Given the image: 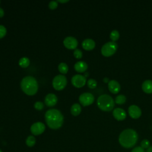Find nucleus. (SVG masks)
I'll list each match as a JSON object with an SVG mask.
<instances>
[{
  "label": "nucleus",
  "instance_id": "nucleus-27",
  "mask_svg": "<svg viewBox=\"0 0 152 152\" xmlns=\"http://www.w3.org/2000/svg\"><path fill=\"white\" fill-rule=\"evenodd\" d=\"M74 56L77 58V59H80L83 56V53L82 51L78 49H75L74 52Z\"/></svg>",
  "mask_w": 152,
  "mask_h": 152
},
{
  "label": "nucleus",
  "instance_id": "nucleus-4",
  "mask_svg": "<svg viewBox=\"0 0 152 152\" xmlns=\"http://www.w3.org/2000/svg\"><path fill=\"white\" fill-rule=\"evenodd\" d=\"M97 104L99 108L102 110L109 112L113 109L115 102L113 98L109 95L102 94L98 97Z\"/></svg>",
  "mask_w": 152,
  "mask_h": 152
},
{
  "label": "nucleus",
  "instance_id": "nucleus-8",
  "mask_svg": "<svg viewBox=\"0 0 152 152\" xmlns=\"http://www.w3.org/2000/svg\"><path fill=\"white\" fill-rule=\"evenodd\" d=\"M86 83V78L84 76L82 75L77 74L73 76L71 78V83L72 84L77 87V88H81L83 87Z\"/></svg>",
  "mask_w": 152,
  "mask_h": 152
},
{
  "label": "nucleus",
  "instance_id": "nucleus-7",
  "mask_svg": "<svg viewBox=\"0 0 152 152\" xmlns=\"http://www.w3.org/2000/svg\"><path fill=\"white\" fill-rule=\"evenodd\" d=\"M94 100V96L90 93H84L79 97L80 103L83 106H87L91 104Z\"/></svg>",
  "mask_w": 152,
  "mask_h": 152
},
{
  "label": "nucleus",
  "instance_id": "nucleus-31",
  "mask_svg": "<svg viewBox=\"0 0 152 152\" xmlns=\"http://www.w3.org/2000/svg\"><path fill=\"white\" fill-rule=\"evenodd\" d=\"M4 10H2V8H0V18L4 16Z\"/></svg>",
  "mask_w": 152,
  "mask_h": 152
},
{
  "label": "nucleus",
  "instance_id": "nucleus-28",
  "mask_svg": "<svg viewBox=\"0 0 152 152\" xmlns=\"http://www.w3.org/2000/svg\"><path fill=\"white\" fill-rule=\"evenodd\" d=\"M7 33V29L6 28L2 25H0V39L3 38Z\"/></svg>",
  "mask_w": 152,
  "mask_h": 152
},
{
  "label": "nucleus",
  "instance_id": "nucleus-21",
  "mask_svg": "<svg viewBox=\"0 0 152 152\" xmlns=\"http://www.w3.org/2000/svg\"><path fill=\"white\" fill-rule=\"evenodd\" d=\"M126 100V98L124 94L118 95L115 99V103L118 104H122L124 103H125Z\"/></svg>",
  "mask_w": 152,
  "mask_h": 152
},
{
  "label": "nucleus",
  "instance_id": "nucleus-22",
  "mask_svg": "<svg viewBox=\"0 0 152 152\" xmlns=\"http://www.w3.org/2000/svg\"><path fill=\"white\" fill-rule=\"evenodd\" d=\"M58 70L62 74H66L68 71V66L65 63L62 62L58 65Z\"/></svg>",
  "mask_w": 152,
  "mask_h": 152
},
{
  "label": "nucleus",
  "instance_id": "nucleus-12",
  "mask_svg": "<svg viewBox=\"0 0 152 152\" xmlns=\"http://www.w3.org/2000/svg\"><path fill=\"white\" fill-rule=\"evenodd\" d=\"M109 90L113 94H117L120 91L121 86L119 83L115 80H110L108 83Z\"/></svg>",
  "mask_w": 152,
  "mask_h": 152
},
{
  "label": "nucleus",
  "instance_id": "nucleus-13",
  "mask_svg": "<svg viewBox=\"0 0 152 152\" xmlns=\"http://www.w3.org/2000/svg\"><path fill=\"white\" fill-rule=\"evenodd\" d=\"M113 116L118 121H123L126 118V114L123 109L118 107L113 110Z\"/></svg>",
  "mask_w": 152,
  "mask_h": 152
},
{
  "label": "nucleus",
  "instance_id": "nucleus-3",
  "mask_svg": "<svg viewBox=\"0 0 152 152\" xmlns=\"http://www.w3.org/2000/svg\"><path fill=\"white\" fill-rule=\"evenodd\" d=\"M21 88L23 91L28 96L34 95L38 90V84L32 76L24 77L21 81Z\"/></svg>",
  "mask_w": 152,
  "mask_h": 152
},
{
  "label": "nucleus",
  "instance_id": "nucleus-18",
  "mask_svg": "<svg viewBox=\"0 0 152 152\" xmlns=\"http://www.w3.org/2000/svg\"><path fill=\"white\" fill-rule=\"evenodd\" d=\"M81 111V106L78 103H75L71 107V113L74 116H78Z\"/></svg>",
  "mask_w": 152,
  "mask_h": 152
},
{
  "label": "nucleus",
  "instance_id": "nucleus-29",
  "mask_svg": "<svg viewBox=\"0 0 152 152\" xmlns=\"http://www.w3.org/2000/svg\"><path fill=\"white\" fill-rule=\"evenodd\" d=\"M57 7H58V2L57 1H52L49 3V8L50 10H55Z\"/></svg>",
  "mask_w": 152,
  "mask_h": 152
},
{
  "label": "nucleus",
  "instance_id": "nucleus-2",
  "mask_svg": "<svg viewBox=\"0 0 152 152\" xmlns=\"http://www.w3.org/2000/svg\"><path fill=\"white\" fill-rule=\"evenodd\" d=\"M138 138V134L135 130L126 129L120 134L119 142L122 147L125 148H130L137 144Z\"/></svg>",
  "mask_w": 152,
  "mask_h": 152
},
{
  "label": "nucleus",
  "instance_id": "nucleus-6",
  "mask_svg": "<svg viewBox=\"0 0 152 152\" xmlns=\"http://www.w3.org/2000/svg\"><path fill=\"white\" fill-rule=\"evenodd\" d=\"M66 78L62 75H58L53 78L52 81V86L56 90H62L66 86Z\"/></svg>",
  "mask_w": 152,
  "mask_h": 152
},
{
  "label": "nucleus",
  "instance_id": "nucleus-5",
  "mask_svg": "<svg viewBox=\"0 0 152 152\" xmlns=\"http://www.w3.org/2000/svg\"><path fill=\"white\" fill-rule=\"evenodd\" d=\"M118 49V44L115 42H108L104 44L101 49L102 54L106 57L113 55Z\"/></svg>",
  "mask_w": 152,
  "mask_h": 152
},
{
  "label": "nucleus",
  "instance_id": "nucleus-26",
  "mask_svg": "<svg viewBox=\"0 0 152 152\" xmlns=\"http://www.w3.org/2000/svg\"><path fill=\"white\" fill-rule=\"evenodd\" d=\"M34 107L36 109L38 110H41L43 109L44 104L42 102H36L34 104Z\"/></svg>",
  "mask_w": 152,
  "mask_h": 152
},
{
  "label": "nucleus",
  "instance_id": "nucleus-9",
  "mask_svg": "<svg viewBox=\"0 0 152 152\" xmlns=\"http://www.w3.org/2000/svg\"><path fill=\"white\" fill-rule=\"evenodd\" d=\"M45 130V125L43 123L37 122L34 123L30 127L31 132L34 135L42 134Z\"/></svg>",
  "mask_w": 152,
  "mask_h": 152
},
{
  "label": "nucleus",
  "instance_id": "nucleus-19",
  "mask_svg": "<svg viewBox=\"0 0 152 152\" xmlns=\"http://www.w3.org/2000/svg\"><path fill=\"white\" fill-rule=\"evenodd\" d=\"M18 64L21 68H27L30 65V60L27 57H23L19 60Z\"/></svg>",
  "mask_w": 152,
  "mask_h": 152
},
{
  "label": "nucleus",
  "instance_id": "nucleus-15",
  "mask_svg": "<svg viewBox=\"0 0 152 152\" xmlns=\"http://www.w3.org/2000/svg\"><path fill=\"white\" fill-rule=\"evenodd\" d=\"M95 42L91 39H86L82 42V47L86 50H91L95 48Z\"/></svg>",
  "mask_w": 152,
  "mask_h": 152
},
{
  "label": "nucleus",
  "instance_id": "nucleus-23",
  "mask_svg": "<svg viewBox=\"0 0 152 152\" xmlns=\"http://www.w3.org/2000/svg\"><path fill=\"white\" fill-rule=\"evenodd\" d=\"M119 37V31L116 30H113L111 31L110 34V38L113 42H115L118 40Z\"/></svg>",
  "mask_w": 152,
  "mask_h": 152
},
{
  "label": "nucleus",
  "instance_id": "nucleus-16",
  "mask_svg": "<svg viewBox=\"0 0 152 152\" xmlns=\"http://www.w3.org/2000/svg\"><path fill=\"white\" fill-rule=\"evenodd\" d=\"M88 68L87 64L84 61H78L74 65V69L78 72H84Z\"/></svg>",
  "mask_w": 152,
  "mask_h": 152
},
{
  "label": "nucleus",
  "instance_id": "nucleus-14",
  "mask_svg": "<svg viewBox=\"0 0 152 152\" xmlns=\"http://www.w3.org/2000/svg\"><path fill=\"white\" fill-rule=\"evenodd\" d=\"M58 101V98L56 96L52 93H49L47 94L45 98V104L48 106L52 107L55 106Z\"/></svg>",
  "mask_w": 152,
  "mask_h": 152
},
{
  "label": "nucleus",
  "instance_id": "nucleus-35",
  "mask_svg": "<svg viewBox=\"0 0 152 152\" xmlns=\"http://www.w3.org/2000/svg\"></svg>",
  "mask_w": 152,
  "mask_h": 152
},
{
  "label": "nucleus",
  "instance_id": "nucleus-25",
  "mask_svg": "<svg viewBox=\"0 0 152 152\" xmlns=\"http://www.w3.org/2000/svg\"><path fill=\"white\" fill-rule=\"evenodd\" d=\"M150 146V142L147 139H144L141 142V147L143 149H147Z\"/></svg>",
  "mask_w": 152,
  "mask_h": 152
},
{
  "label": "nucleus",
  "instance_id": "nucleus-20",
  "mask_svg": "<svg viewBox=\"0 0 152 152\" xmlns=\"http://www.w3.org/2000/svg\"><path fill=\"white\" fill-rule=\"evenodd\" d=\"M26 144L28 147H33L36 144L35 137L33 135H29L26 140Z\"/></svg>",
  "mask_w": 152,
  "mask_h": 152
},
{
  "label": "nucleus",
  "instance_id": "nucleus-34",
  "mask_svg": "<svg viewBox=\"0 0 152 152\" xmlns=\"http://www.w3.org/2000/svg\"><path fill=\"white\" fill-rule=\"evenodd\" d=\"M0 152H2V151H1V149H0Z\"/></svg>",
  "mask_w": 152,
  "mask_h": 152
},
{
  "label": "nucleus",
  "instance_id": "nucleus-32",
  "mask_svg": "<svg viewBox=\"0 0 152 152\" xmlns=\"http://www.w3.org/2000/svg\"><path fill=\"white\" fill-rule=\"evenodd\" d=\"M146 152H152V146H150L147 150Z\"/></svg>",
  "mask_w": 152,
  "mask_h": 152
},
{
  "label": "nucleus",
  "instance_id": "nucleus-33",
  "mask_svg": "<svg viewBox=\"0 0 152 152\" xmlns=\"http://www.w3.org/2000/svg\"><path fill=\"white\" fill-rule=\"evenodd\" d=\"M69 1H67V0H64V1H61V0H58L57 1V2H59L60 3H66V2H68Z\"/></svg>",
  "mask_w": 152,
  "mask_h": 152
},
{
  "label": "nucleus",
  "instance_id": "nucleus-24",
  "mask_svg": "<svg viewBox=\"0 0 152 152\" xmlns=\"http://www.w3.org/2000/svg\"><path fill=\"white\" fill-rule=\"evenodd\" d=\"M87 86L90 88H91V89L94 88L97 86V81L93 78L89 79L87 81Z\"/></svg>",
  "mask_w": 152,
  "mask_h": 152
},
{
  "label": "nucleus",
  "instance_id": "nucleus-11",
  "mask_svg": "<svg viewBox=\"0 0 152 152\" xmlns=\"http://www.w3.org/2000/svg\"><path fill=\"white\" fill-rule=\"evenodd\" d=\"M128 113L132 118L138 119L141 115V110L138 106L132 104L128 107Z\"/></svg>",
  "mask_w": 152,
  "mask_h": 152
},
{
  "label": "nucleus",
  "instance_id": "nucleus-10",
  "mask_svg": "<svg viewBox=\"0 0 152 152\" xmlns=\"http://www.w3.org/2000/svg\"><path fill=\"white\" fill-rule=\"evenodd\" d=\"M64 46L68 49H76L78 46V41L77 40L71 36L66 37L63 42Z\"/></svg>",
  "mask_w": 152,
  "mask_h": 152
},
{
  "label": "nucleus",
  "instance_id": "nucleus-17",
  "mask_svg": "<svg viewBox=\"0 0 152 152\" xmlns=\"http://www.w3.org/2000/svg\"><path fill=\"white\" fill-rule=\"evenodd\" d=\"M142 89L146 93H152V80H145L142 84Z\"/></svg>",
  "mask_w": 152,
  "mask_h": 152
},
{
  "label": "nucleus",
  "instance_id": "nucleus-30",
  "mask_svg": "<svg viewBox=\"0 0 152 152\" xmlns=\"http://www.w3.org/2000/svg\"><path fill=\"white\" fill-rule=\"evenodd\" d=\"M131 152H145L144 149H143L141 146H138L134 148Z\"/></svg>",
  "mask_w": 152,
  "mask_h": 152
},
{
  "label": "nucleus",
  "instance_id": "nucleus-1",
  "mask_svg": "<svg viewBox=\"0 0 152 152\" xmlns=\"http://www.w3.org/2000/svg\"><path fill=\"white\" fill-rule=\"evenodd\" d=\"M45 121L48 126L52 129L60 128L64 123V116L61 112L55 109H49L45 115Z\"/></svg>",
  "mask_w": 152,
  "mask_h": 152
}]
</instances>
